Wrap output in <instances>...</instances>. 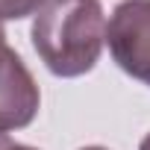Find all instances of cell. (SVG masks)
Listing matches in <instances>:
<instances>
[{
	"label": "cell",
	"instance_id": "obj_1",
	"mask_svg": "<svg viewBox=\"0 0 150 150\" xmlns=\"http://www.w3.org/2000/svg\"><path fill=\"white\" fill-rule=\"evenodd\" d=\"M100 0H47L33 21V47L56 77L88 74L103 50Z\"/></svg>",
	"mask_w": 150,
	"mask_h": 150
},
{
	"label": "cell",
	"instance_id": "obj_2",
	"mask_svg": "<svg viewBox=\"0 0 150 150\" xmlns=\"http://www.w3.org/2000/svg\"><path fill=\"white\" fill-rule=\"evenodd\" d=\"M112 59L129 74L150 86V0L121 3L106 27Z\"/></svg>",
	"mask_w": 150,
	"mask_h": 150
},
{
	"label": "cell",
	"instance_id": "obj_3",
	"mask_svg": "<svg viewBox=\"0 0 150 150\" xmlns=\"http://www.w3.org/2000/svg\"><path fill=\"white\" fill-rule=\"evenodd\" d=\"M47 0H0V21H18L38 12Z\"/></svg>",
	"mask_w": 150,
	"mask_h": 150
},
{
	"label": "cell",
	"instance_id": "obj_4",
	"mask_svg": "<svg viewBox=\"0 0 150 150\" xmlns=\"http://www.w3.org/2000/svg\"><path fill=\"white\" fill-rule=\"evenodd\" d=\"M18 53L6 44V33H3V27H0V77H3V74H6V68L12 65V59H15Z\"/></svg>",
	"mask_w": 150,
	"mask_h": 150
},
{
	"label": "cell",
	"instance_id": "obj_5",
	"mask_svg": "<svg viewBox=\"0 0 150 150\" xmlns=\"http://www.w3.org/2000/svg\"><path fill=\"white\" fill-rule=\"evenodd\" d=\"M0 150H35V147H27L21 141H12L6 132H0Z\"/></svg>",
	"mask_w": 150,
	"mask_h": 150
},
{
	"label": "cell",
	"instance_id": "obj_6",
	"mask_svg": "<svg viewBox=\"0 0 150 150\" xmlns=\"http://www.w3.org/2000/svg\"><path fill=\"white\" fill-rule=\"evenodd\" d=\"M138 150H150V132L144 135V141H141V147H138Z\"/></svg>",
	"mask_w": 150,
	"mask_h": 150
},
{
	"label": "cell",
	"instance_id": "obj_7",
	"mask_svg": "<svg viewBox=\"0 0 150 150\" xmlns=\"http://www.w3.org/2000/svg\"><path fill=\"white\" fill-rule=\"evenodd\" d=\"M83 150H106V147H83Z\"/></svg>",
	"mask_w": 150,
	"mask_h": 150
}]
</instances>
